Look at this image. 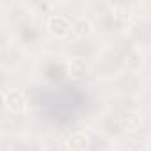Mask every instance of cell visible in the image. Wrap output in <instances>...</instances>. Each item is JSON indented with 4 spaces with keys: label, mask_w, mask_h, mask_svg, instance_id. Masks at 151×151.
<instances>
[{
    "label": "cell",
    "mask_w": 151,
    "mask_h": 151,
    "mask_svg": "<svg viewBox=\"0 0 151 151\" xmlns=\"http://www.w3.org/2000/svg\"><path fill=\"white\" fill-rule=\"evenodd\" d=\"M93 75L101 82H114L126 71V48L103 43L91 60Z\"/></svg>",
    "instance_id": "1"
},
{
    "label": "cell",
    "mask_w": 151,
    "mask_h": 151,
    "mask_svg": "<svg viewBox=\"0 0 151 151\" xmlns=\"http://www.w3.org/2000/svg\"><path fill=\"white\" fill-rule=\"evenodd\" d=\"M34 77L41 86L57 87L69 78V57L57 52H43L34 60Z\"/></svg>",
    "instance_id": "2"
},
{
    "label": "cell",
    "mask_w": 151,
    "mask_h": 151,
    "mask_svg": "<svg viewBox=\"0 0 151 151\" xmlns=\"http://www.w3.org/2000/svg\"><path fill=\"white\" fill-rule=\"evenodd\" d=\"M45 23L39 22V18H30L14 29H11V37L29 53L34 52L41 46L43 37H45Z\"/></svg>",
    "instance_id": "3"
},
{
    "label": "cell",
    "mask_w": 151,
    "mask_h": 151,
    "mask_svg": "<svg viewBox=\"0 0 151 151\" xmlns=\"http://www.w3.org/2000/svg\"><path fill=\"white\" fill-rule=\"evenodd\" d=\"M114 84V91L121 100H135L139 101V98L142 96L144 89H146V78L142 73H135V71H124L117 80L112 82Z\"/></svg>",
    "instance_id": "4"
},
{
    "label": "cell",
    "mask_w": 151,
    "mask_h": 151,
    "mask_svg": "<svg viewBox=\"0 0 151 151\" xmlns=\"http://www.w3.org/2000/svg\"><path fill=\"white\" fill-rule=\"evenodd\" d=\"M126 37L133 48H139L142 52L151 50V22L142 14H135L128 22Z\"/></svg>",
    "instance_id": "5"
},
{
    "label": "cell",
    "mask_w": 151,
    "mask_h": 151,
    "mask_svg": "<svg viewBox=\"0 0 151 151\" xmlns=\"http://www.w3.org/2000/svg\"><path fill=\"white\" fill-rule=\"evenodd\" d=\"M27 59V52L13 39H4L2 43V50H0V68L4 73H16L23 68Z\"/></svg>",
    "instance_id": "6"
},
{
    "label": "cell",
    "mask_w": 151,
    "mask_h": 151,
    "mask_svg": "<svg viewBox=\"0 0 151 151\" xmlns=\"http://www.w3.org/2000/svg\"><path fill=\"white\" fill-rule=\"evenodd\" d=\"M94 25H96V32L101 34L103 37H117L119 34H126L128 20L117 14L112 9V2H110V9L94 18Z\"/></svg>",
    "instance_id": "7"
},
{
    "label": "cell",
    "mask_w": 151,
    "mask_h": 151,
    "mask_svg": "<svg viewBox=\"0 0 151 151\" xmlns=\"http://www.w3.org/2000/svg\"><path fill=\"white\" fill-rule=\"evenodd\" d=\"M2 103L4 110L11 116H23L29 110V96L16 86H6L2 89Z\"/></svg>",
    "instance_id": "8"
},
{
    "label": "cell",
    "mask_w": 151,
    "mask_h": 151,
    "mask_svg": "<svg viewBox=\"0 0 151 151\" xmlns=\"http://www.w3.org/2000/svg\"><path fill=\"white\" fill-rule=\"evenodd\" d=\"M30 18H37L29 2H4L2 4V22L6 27L14 29L16 25L30 20Z\"/></svg>",
    "instance_id": "9"
},
{
    "label": "cell",
    "mask_w": 151,
    "mask_h": 151,
    "mask_svg": "<svg viewBox=\"0 0 151 151\" xmlns=\"http://www.w3.org/2000/svg\"><path fill=\"white\" fill-rule=\"evenodd\" d=\"M71 23L73 20L68 14L62 13H53L50 16L45 18V32L57 41H64L68 37H71Z\"/></svg>",
    "instance_id": "10"
},
{
    "label": "cell",
    "mask_w": 151,
    "mask_h": 151,
    "mask_svg": "<svg viewBox=\"0 0 151 151\" xmlns=\"http://www.w3.org/2000/svg\"><path fill=\"white\" fill-rule=\"evenodd\" d=\"M98 130L101 133H105L107 137H110L112 140H117L121 137H124V130H123V124L119 121V116L116 112V109H110L107 112H103V116L100 117L98 121Z\"/></svg>",
    "instance_id": "11"
},
{
    "label": "cell",
    "mask_w": 151,
    "mask_h": 151,
    "mask_svg": "<svg viewBox=\"0 0 151 151\" xmlns=\"http://www.w3.org/2000/svg\"><path fill=\"white\" fill-rule=\"evenodd\" d=\"M96 32V25H94V18H91L89 14H78L73 18L71 23V37L73 41H89Z\"/></svg>",
    "instance_id": "12"
},
{
    "label": "cell",
    "mask_w": 151,
    "mask_h": 151,
    "mask_svg": "<svg viewBox=\"0 0 151 151\" xmlns=\"http://www.w3.org/2000/svg\"><path fill=\"white\" fill-rule=\"evenodd\" d=\"M91 142V132L89 130H73L64 139V149L66 151H87Z\"/></svg>",
    "instance_id": "13"
},
{
    "label": "cell",
    "mask_w": 151,
    "mask_h": 151,
    "mask_svg": "<svg viewBox=\"0 0 151 151\" xmlns=\"http://www.w3.org/2000/svg\"><path fill=\"white\" fill-rule=\"evenodd\" d=\"M89 75H93L91 60L77 55H69V78L73 82H84Z\"/></svg>",
    "instance_id": "14"
},
{
    "label": "cell",
    "mask_w": 151,
    "mask_h": 151,
    "mask_svg": "<svg viewBox=\"0 0 151 151\" xmlns=\"http://www.w3.org/2000/svg\"><path fill=\"white\" fill-rule=\"evenodd\" d=\"M7 151H45V146L34 135H16L9 142Z\"/></svg>",
    "instance_id": "15"
},
{
    "label": "cell",
    "mask_w": 151,
    "mask_h": 151,
    "mask_svg": "<svg viewBox=\"0 0 151 151\" xmlns=\"http://www.w3.org/2000/svg\"><path fill=\"white\" fill-rule=\"evenodd\" d=\"M144 52L139 48H133L128 43V50H126V71H135V73H142L144 69Z\"/></svg>",
    "instance_id": "16"
},
{
    "label": "cell",
    "mask_w": 151,
    "mask_h": 151,
    "mask_svg": "<svg viewBox=\"0 0 151 151\" xmlns=\"http://www.w3.org/2000/svg\"><path fill=\"white\" fill-rule=\"evenodd\" d=\"M114 140L110 137H107L105 133H101L100 130L91 132V142H89V149L87 151H114Z\"/></svg>",
    "instance_id": "17"
},
{
    "label": "cell",
    "mask_w": 151,
    "mask_h": 151,
    "mask_svg": "<svg viewBox=\"0 0 151 151\" xmlns=\"http://www.w3.org/2000/svg\"><path fill=\"white\" fill-rule=\"evenodd\" d=\"M29 6H30V9H32V13L39 18V16H50V14H53L55 13V7H57V4L55 2H50V0H36V2H29Z\"/></svg>",
    "instance_id": "18"
},
{
    "label": "cell",
    "mask_w": 151,
    "mask_h": 151,
    "mask_svg": "<svg viewBox=\"0 0 151 151\" xmlns=\"http://www.w3.org/2000/svg\"><path fill=\"white\" fill-rule=\"evenodd\" d=\"M140 9H142V16L147 18V20L151 22V2H147V4H140Z\"/></svg>",
    "instance_id": "19"
},
{
    "label": "cell",
    "mask_w": 151,
    "mask_h": 151,
    "mask_svg": "<svg viewBox=\"0 0 151 151\" xmlns=\"http://www.w3.org/2000/svg\"><path fill=\"white\" fill-rule=\"evenodd\" d=\"M146 149L147 151H151V132L147 133V137H146Z\"/></svg>",
    "instance_id": "20"
},
{
    "label": "cell",
    "mask_w": 151,
    "mask_h": 151,
    "mask_svg": "<svg viewBox=\"0 0 151 151\" xmlns=\"http://www.w3.org/2000/svg\"><path fill=\"white\" fill-rule=\"evenodd\" d=\"M114 151H121V149H114Z\"/></svg>",
    "instance_id": "21"
}]
</instances>
